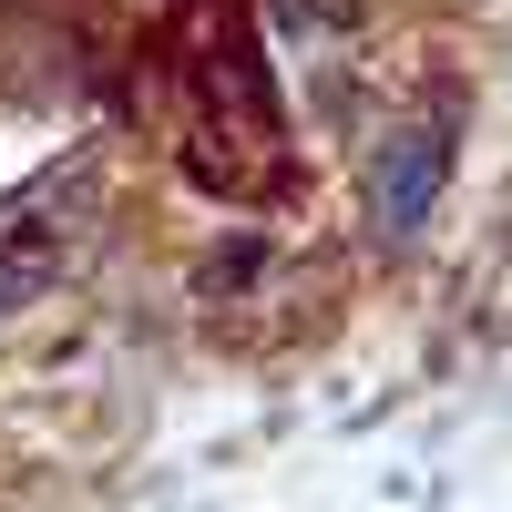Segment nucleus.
Here are the masks:
<instances>
[{
	"instance_id": "1",
	"label": "nucleus",
	"mask_w": 512,
	"mask_h": 512,
	"mask_svg": "<svg viewBox=\"0 0 512 512\" xmlns=\"http://www.w3.org/2000/svg\"><path fill=\"white\" fill-rule=\"evenodd\" d=\"M62 267H72V226H52V216H11V226H0V318H21Z\"/></svg>"
}]
</instances>
